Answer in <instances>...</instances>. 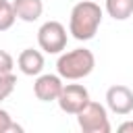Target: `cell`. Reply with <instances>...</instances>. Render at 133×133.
<instances>
[{
  "instance_id": "obj_1",
  "label": "cell",
  "mask_w": 133,
  "mask_h": 133,
  "mask_svg": "<svg viewBox=\"0 0 133 133\" xmlns=\"http://www.w3.org/2000/svg\"><path fill=\"white\" fill-rule=\"evenodd\" d=\"M102 17H104V12H102V8H100L98 2H94V0H81L71 10L69 33L75 39H79V42H87V39H91L98 33Z\"/></svg>"
},
{
  "instance_id": "obj_2",
  "label": "cell",
  "mask_w": 133,
  "mask_h": 133,
  "mask_svg": "<svg viewBox=\"0 0 133 133\" xmlns=\"http://www.w3.org/2000/svg\"><path fill=\"white\" fill-rule=\"evenodd\" d=\"M96 66V56L87 48H75L69 52H62L56 60V71L66 81H79L87 77Z\"/></svg>"
},
{
  "instance_id": "obj_3",
  "label": "cell",
  "mask_w": 133,
  "mask_h": 133,
  "mask_svg": "<svg viewBox=\"0 0 133 133\" xmlns=\"http://www.w3.org/2000/svg\"><path fill=\"white\" fill-rule=\"evenodd\" d=\"M77 125L83 133H110V121H108V112L100 102H87L77 114Z\"/></svg>"
},
{
  "instance_id": "obj_4",
  "label": "cell",
  "mask_w": 133,
  "mask_h": 133,
  "mask_svg": "<svg viewBox=\"0 0 133 133\" xmlns=\"http://www.w3.org/2000/svg\"><path fill=\"white\" fill-rule=\"evenodd\" d=\"M37 44L46 54H60L66 48V29L60 21H46L37 29Z\"/></svg>"
},
{
  "instance_id": "obj_5",
  "label": "cell",
  "mask_w": 133,
  "mask_h": 133,
  "mask_svg": "<svg viewBox=\"0 0 133 133\" xmlns=\"http://www.w3.org/2000/svg\"><path fill=\"white\" fill-rule=\"evenodd\" d=\"M58 106L62 112L66 114H77L87 102H89V91L85 85L81 83H64L58 98H56Z\"/></svg>"
},
{
  "instance_id": "obj_6",
  "label": "cell",
  "mask_w": 133,
  "mask_h": 133,
  "mask_svg": "<svg viewBox=\"0 0 133 133\" xmlns=\"http://www.w3.org/2000/svg\"><path fill=\"white\" fill-rule=\"evenodd\" d=\"M106 106L114 114H129L133 112V91L127 85H112L106 91Z\"/></svg>"
},
{
  "instance_id": "obj_7",
  "label": "cell",
  "mask_w": 133,
  "mask_h": 133,
  "mask_svg": "<svg viewBox=\"0 0 133 133\" xmlns=\"http://www.w3.org/2000/svg\"><path fill=\"white\" fill-rule=\"evenodd\" d=\"M62 77L60 75H52V73H46V75H37L35 83H33V94L37 100L42 102H56L60 89H62Z\"/></svg>"
},
{
  "instance_id": "obj_8",
  "label": "cell",
  "mask_w": 133,
  "mask_h": 133,
  "mask_svg": "<svg viewBox=\"0 0 133 133\" xmlns=\"http://www.w3.org/2000/svg\"><path fill=\"white\" fill-rule=\"evenodd\" d=\"M17 64H19V69H21L23 75H27V77H37V75L44 71V64H46V62H44V54H42L39 50L25 48V50L19 54Z\"/></svg>"
},
{
  "instance_id": "obj_9",
  "label": "cell",
  "mask_w": 133,
  "mask_h": 133,
  "mask_svg": "<svg viewBox=\"0 0 133 133\" xmlns=\"http://www.w3.org/2000/svg\"><path fill=\"white\" fill-rule=\"evenodd\" d=\"M12 8L17 19L25 23H33L42 17L44 12V2L42 0H12Z\"/></svg>"
},
{
  "instance_id": "obj_10",
  "label": "cell",
  "mask_w": 133,
  "mask_h": 133,
  "mask_svg": "<svg viewBox=\"0 0 133 133\" xmlns=\"http://www.w3.org/2000/svg\"><path fill=\"white\" fill-rule=\"evenodd\" d=\"M106 12L114 21H127L133 15V0H106Z\"/></svg>"
},
{
  "instance_id": "obj_11",
  "label": "cell",
  "mask_w": 133,
  "mask_h": 133,
  "mask_svg": "<svg viewBox=\"0 0 133 133\" xmlns=\"http://www.w3.org/2000/svg\"><path fill=\"white\" fill-rule=\"evenodd\" d=\"M17 21V15H15V8H12V2L4 0L0 2V31H6L15 25Z\"/></svg>"
},
{
  "instance_id": "obj_12",
  "label": "cell",
  "mask_w": 133,
  "mask_h": 133,
  "mask_svg": "<svg viewBox=\"0 0 133 133\" xmlns=\"http://www.w3.org/2000/svg\"><path fill=\"white\" fill-rule=\"evenodd\" d=\"M15 87H17V77L12 75V71L10 73H2L0 75V102L6 100L15 91Z\"/></svg>"
},
{
  "instance_id": "obj_13",
  "label": "cell",
  "mask_w": 133,
  "mask_h": 133,
  "mask_svg": "<svg viewBox=\"0 0 133 133\" xmlns=\"http://www.w3.org/2000/svg\"><path fill=\"white\" fill-rule=\"evenodd\" d=\"M12 131L21 133V131H23V127H21V125H17V123L10 118L8 110L0 108V133H12Z\"/></svg>"
},
{
  "instance_id": "obj_14",
  "label": "cell",
  "mask_w": 133,
  "mask_h": 133,
  "mask_svg": "<svg viewBox=\"0 0 133 133\" xmlns=\"http://www.w3.org/2000/svg\"><path fill=\"white\" fill-rule=\"evenodd\" d=\"M12 66H15V58L6 50H0V75L2 73H10Z\"/></svg>"
},
{
  "instance_id": "obj_15",
  "label": "cell",
  "mask_w": 133,
  "mask_h": 133,
  "mask_svg": "<svg viewBox=\"0 0 133 133\" xmlns=\"http://www.w3.org/2000/svg\"><path fill=\"white\" fill-rule=\"evenodd\" d=\"M118 131L121 133H133V121H125L118 125Z\"/></svg>"
},
{
  "instance_id": "obj_16",
  "label": "cell",
  "mask_w": 133,
  "mask_h": 133,
  "mask_svg": "<svg viewBox=\"0 0 133 133\" xmlns=\"http://www.w3.org/2000/svg\"><path fill=\"white\" fill-rule=\"evenodd\" d=\"M0 2H4V0H0Z\"/></svg>"
}]
</instances>
